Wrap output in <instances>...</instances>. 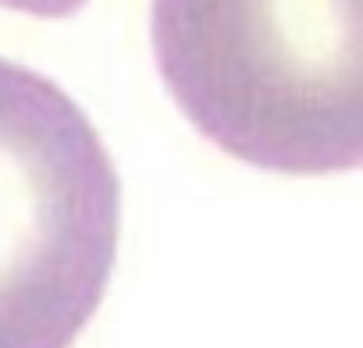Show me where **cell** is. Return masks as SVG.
Masks as SVG:
<instances>
[{"label": "cell", "instance_id": "cell-3", "mask_svg": "<svg viewBox=\"0 0 363 348\" xmlns=\"http://www.w3.org/2000/svg\"><path fill=\"white\" fill-rule=\"evenodd\" d=\"M0 8L22 11L33 18H68L86 8V0H0Z\"/></svg>", "mask_w": 363, "mask_h": 348}, {"label": "cell", "instance_id": "cell-1", "mask_svg": "<svg viewBox=\"0 0 363 348\" xmlns=\"http://www.w3.org/2000/svg\"><path fill=\"white\" fill-rule=\"evenodd\" d=\"M157 71L193 128L281 174L363 156V0H153Z\"/></svg>", "mask_w": 363, "mask_h": 348}, {"label": "cell", "instance_id": "cell-2", "mask_svg": "<svg viewBox=\"0 0 363 348\" xmlns=\"http://www.w3.org/2000/svg\"><path fill=\"white\" fill-rule=\"evenodd\" d=\"M121 185L82 107L0 57V348H72L104 302Z\"/></svg>", "mask_w": 363, "mask_h": 348}]
</instances>
